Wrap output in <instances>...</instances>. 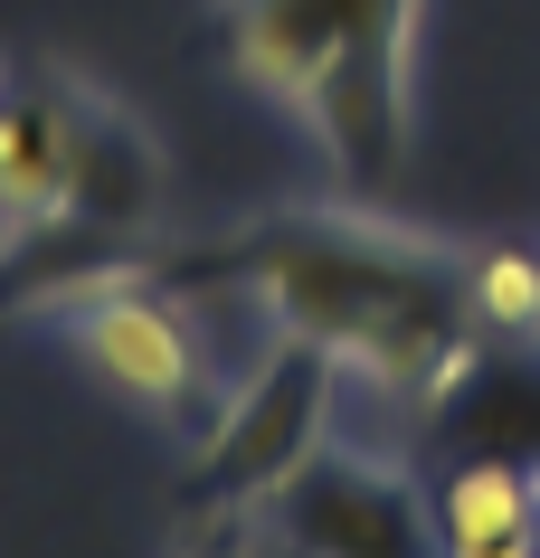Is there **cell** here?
<instances>
[{
	"instance_id": "obj_1",
	"label": "cell",
	"mask_w": 540,
	"mask_h": 558,
	"mask_svg": "<svg viewBox=\"0 0 540 558\" xmlns=\"http://www.w3.org/2000/svg\"><path fill=\"white\" fill-rule=\"evenodd\" d=\"M238 76L323 143L341 180H380L418 123L427 0H228Z\"/></svg>"
},
{
	"instance_id": "obj_2",
	"label": "cell",
	"mask_w": 540,
	"mask_h": 558,
	"mask_svg": "<svg viewBox=\"0 0 540 558\" xmlns=\"http://www.w3.org/2000/svg\"><path fill=\"white\" fill-rule=\"evenodd\" d=\"M58 331L115 398H133L161 426H200L228 398L209 341H200V313L171 303V294H152L143 275H105L95 294H58Z\"/></svg>"
},
{
	"instance_id": "obj_3",
	"label": "cell",
	"mask_w": 540,
	"mask_h": 558,
	"mask_svg": "<svg viewBox=\"0 0 540 558\" xmlns=\"http://www.w3.org/2000/svg\"><path fill=\"white\" fill-rule=\"evenodd\" d=\"M266 511H275V539L295 558H446L408 464L380 454V445L332 436L285 493H266Z\"/></svg>"
},
{
	"instance_id": "obj_4",
	"label": "cell",
	"mask_w": 540,
	"mask_h": 558,
	"mask_svg": "<svg viewBox=\"0 0 540 558\" xmlns=\"http://www.w3.org/2000/svg\"><path fill=\"white\" fill-rule=\"evenodd\" d=\"M76 208V86L20 76L0 86V256Z\"/></svg>"
},
{
	"instance_id": "obj_5",
	"label": "cell",
	"mask_w": 540,
	"mask_h": 558,
	"mask_svg": "<svg viewBox=\"0 0 540 558\" xmlns=\"http://www.w3.org/2000/svg\"><path fill=\"white\" fill-rule=\"evenodd\" d=\"M540 530V493L521 454H465L436 483V539L446 549H493V539H531Z\"/></svg>"
},
{
	"instance_id": "obj_6",
	"label": "cell",
	"mask_w": 540,
	"mask_h": 558,
	"mask_svg": "<svg viewBox=\"0 0 540 558\" xmlns=\"http://www.w3.org/2000/svg\"><path fill=\"white\" fill-rule=\"evenodd\" d=\"M465 323L493 341V351L540 360V246L521 236H493V246H465Z\"/></svg>"
},
{
	"instance_id": "obj_7",
	"label": "cell",
	"mask_w": 540,
	"mask_h": 558,
	"mask_svg": "<svg viewBox=\"0 0 540 558\" xmlns=\"http://www.w3.org/2000/svg\"><path fill=\"white\" fill-rule=\"evenodd\" d=\"M152 190H161V161H152L143 123H123L115 105L76 95V208H105V218H143Z\"/></svg>"
},
{
	"instance_id": "obj_8",
	"label": "cell",
	"mask_w": 540,
	"mask_h": 558,
	"mask_svg": "<svg viewBox=\"0 0 540 558\" xmlns=\"http://www.w3.org/2000/svg\"><path fill=\"white\" fill-rule=\"evenodd\" d=\"M446 558H540V530L531 539H493V549H446Z\"/></svg>"
},
{
	"instance_id": "obj_9",
	"label": "cell",
	"mask_w": 540,
	"mask_h": 558,
	"mask_svg": "<svg viewBox=\"0 0 540 558\" xmlns=\"http://www.w3.org/2000/svg\"><path fill=\"white\" fill-rule=\"evenodd\" d=\"M180 558H247V539H228V530H218V539H190Z\"/></svg>"
}]
</instances>
